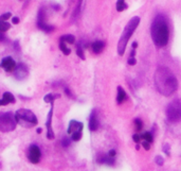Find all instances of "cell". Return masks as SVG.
Instances as JSON below:
<instances>
[{
	"label": "cell",
	"instance_id": "1",
	"mask_svg": "<svg viewBox=\"0 0 181 171\" xmlns=\"http://www.w3.org/2000/svg\"><path fill=\"white\" fill-rule=\"evenodd\" d=\"M155 84L159 93L171 96L178 88V81L168 68L159 67L155 74Z\"/></svg>",
	"mask_w": 181,
	"mask_h": 171
},
{
	"label": "cell",
	"instance_id": "2",
	"mask_svg": "<svg viewBox=\"0 0 181 171\" xmlns=\"http://www.w3.org/2000/svg\"><path fill=\"white\" fill-rule=\"evenodd\" d=\"M150 34L154 44L157 47L166 46L169 39V28L166 17L163 14H158L152 20Z\"/></svg>",
	"mask_w": 181,
	"mask_h": 171
},
{
	"label": "cell",
	"instance_id": "3",
	"mask_svg": "<svg viewBox=\"0 0 181 171\" xmlns=\"http://www.w3.org/2000/svg\"><path fill=\"white\" fill-rule=\"evenodd\" d=\"M140 21H141L140 17L136 16V17L132 18V19L128 21V24L126 25L125 29H124L122 35H121L120 41H119V44H118V53H119V55H123V54H124L126 46L128 44L129 39L132 37V35L134 34V32L138 28V26L140 24Z\"/></svg>",
	"mask_w": 181,
	"mask_h": 171
},
{
	"label": "cell",
	"instance_id": "4",
	"mask_svg": "<svg viewBox=\"0 0 181 171\" xmlns=\"http://www.w3.org/2000/svg\"><path fill=\"white\" fill-rule=\"evenodd\" d=\"M15 118L17 121L18 124H20L21 127L24 128H32L38 123L37 117L35 114L26 109H18L17 112L15 113Z\"/></svg>",
	"mask_w": 181,
	"mask_h": 171
},
{
	"label": "cell",
	"instance_id": "5",
	"mask_svg": "<svg viewBox=\"0 0 181 171\" xmlns=\"http://www.w3.org/2000/svg\"><path fill=\"white\" fill-rule=\"evenodd\" d=\"M16 125H17V121L15 118L14 113L0 112V132H12L16 129Z\"/></svg>",
	"mask_w": 181,
	"mask_h": 171
},
{
	"label": "cell",
	"instance_id": "6",
	"mask_svg": "<svg viewBox=\"0 0 181 171\" xmlns=\"http://www.w3.org/2000/svg\"><path fill=\"white\" fill-rule=\"evenodd\" d=\"M166 116L172 122L181 120V101L175 100L169 103L166 109Z\"/></svg>",
	"mask_w": 181,
	"mask_h": 171
},
{
	"label": "cell",
	"instance_id": "7",
	"mask_svg": "<svg viewBox=\"0 0 181 171\" xmlns=\"http://www.w3.org/2000/svg\"><path fill=\"white\" fill-rule=\"evenodd\" d=\"M46 13H45V10L44 9H40L39 10V12H38V19H37V26L39 29H41L42 31L47 33L52 32L54 28L52 26H49V25L46 22Z\"/></svg>",
	"mask_w": 181,
	"mask_h": 171
},
{
	"label": "cell",
	"instance_id": "8",
	"mask_svg": "<svg viewBox=\"0 0 181 171\" xmlns=\"http://www.w3.org/2000/svg\"><path fill=\"white\" fill-rule=\"evenodd\" d=\"M41 156V152L39 148L36 145H31L29 148V154H28V158L32 164H37L39 162Z\"/></svg>",
	"mask_w": 181,
	"mask_h": 171
},
{
	"label": "cell",
	"instance_id": "9",
	"mask_svg": "<svg viewBox=\"0 0 181 171\" xmlns=\"http://www.w3.org/2000/svg\"><path fill=\"white\" fill-rule=\"evenodd\" d=\"M0 66H1L6 71H8V72H12L15 68H16V62L14 61L13 57L6 56V57H4V59L1 61Z\"/></svg>",
	"mask_w": 181,
	"mask_h": 171
},
{
	"label": "cell",
	"instance_id": "10",
	"mask_svg": "<svg viewBox=\"0 0 181 171\" xmlns=\"http://www.w3.org/2000/svg\"><path fill=\"white\" fill-rule=\"evenodd\" d=\"M52 116H53V103H51V109H50L49 114H48L47 122H46V127H47V137L49 139L54 138V132L52 129Z\"/></svg>",
	"mask_w": 181,
	"mask_h": 171
},
{
	"label": "cell",
	"instance_id": "11",
	"mask_svg": "<svg viewBox=\"0 0 181 171\" xmlns=\"http://www.w3.org/2000/svg\"><path fill=\"white\" fill-rule=\"evenodd\" d=\"M83 129H84L83 122H79V121H76V120H71L69 122V125H68L67 132L69 135H72L73 133L83 132Z\"/></svg>",
	"mask_w": 181,
	"mask_h": 171
},
{
	"label": "cell",
	"instance_id": "12",
	"mask_svg": "<svg viewBox=\"0 0 181 171\" xmlns=\"http://www.w3.org/2000/svg\"><path fill=\"white\" fill-rule=\"evenodd\" d=\"M89 129L90 131H97L99 129V119L95 111H92L90 117H89Z\"/></svg>",
	"mask_w": 181,
	"mask_h": 171
},
{
	"label": "cell",
	"instance_id": "13",
	"mask_svg": "<svg viewBox=\"0 0 181 171\" xmlns=\"http://www.w3.org/2000/svg\"><path fill=\"white\" fill-rule=\"evenodd\" d=\"M16 71H15V77L19 80H22L28 76V69L24 64H19L16 66Z\"/></svg>",
	"mask_w": 181,
	"mask_h": 171
},
{
	"label": "cell",
	"instance_id": "14",
	"mask_svg": "<svg viewBox=\"0 0 181 171\" xmlns=\"http://www.w3.org/2000/svg\"><path fill=\"white\" fill-rule=\"evenodd\" d=\"M15 102V97L11 93H4L3 94V98L1 99V105H6L10 103H14Z\"/></svg>",
	"mask_w": 181,
	"mask_h": 171
},
{
	"label": "cell",
	"instance_id": "15",
	"mask_svg": "<svg viewBox=\"0 0 181 171\" xmlns=\"http://www.w3.org/2000/svg\"><path fill=\"white\" fill-rule=\"evenodd\" d=\"M104 47H105V43L103 41H97L92 43V45H91L92 51L94 53H101L103 51V49H104Z\"/></svg>",
	"mask_w": 181,
	"mask_h": 171
},
{
	"label": "cell",
	"instance_id": "16",
	"mask_svg": "<svg viewBox=\"0 0 181 171\" xmlns=\"http://www.w3.org/2000/svg\"><path fill=\"white\" fill-rule=\"evenodd\" d=\"M99 162L101 164H106V165H109V166H113L114 165V159L113 157H110L107 154V155H101L99 157Z\"/></svg>",
	"mask_w": 181,
	"mask_h": 171
},
{
	"label": "cell",
	"instance_id": "17",
	"mask_svg": "<svg viewBox=\"0 0 181 171\" xmlns=\"http://www.w3.org/2000/svg\"><path fill=\"white\" fill-rule=\"evenodd\" d=\"M126 99V93L125 90L121 87V86H119L118 87V96H117V101L118 103H122V102H124V100Z\"/></svg>",
	"mask_w": 181,
	"mask_h": 171
},
{
	"label": "cell",
	"instance_id": "18",
	"mask_svg": "<svg viewBox=\"0 0 181 171\" xmlns=\"http://www.w3.org/2000/svg\"><path fill=\"white\" fill-rule=\"evenodd\" d=\"M59 97H61V95H58V94H48L45 96L44 101L45 102H47V103H53L54 100Z\"/></svg>",
	"mask_w": 181,
	"mask_h": 171
},
{
	"label": "cell",
	"instance_id": "19",
	"mask_svg": "<svg viewBox=\"0 0 181 171\" xmlns=\"http://www.w3.org/2000/svg\"><path fill=\"white\" fill-rule=\"evenodd\" d=\"M59 41H65L66 44H74V41H75V37H74L73 35H71V34H67V35L61 36Z\"/></svg>",
	"mask_w": 181,
	"mask_h": 171
},
{
	"label": "cell",
	"instance_id": "20",
	"mask_svg": "<svg viewBox=\"0 0 181 171\" xmlns=\"http://www.w3.org/2000/svg\"><path fill=\"white\" fill-rule=\"evenodd\" d=\"M59 49L63 51V53H64L65 55H69V54H70V52H71L70 49L67 47L66 43H65V41H59Z\"/></svg>",
	"mask_w": 181,
	"mask_h": 171
},
{
	"label": "cell",
	"instance_id": "21",
	"mask_svg": "<svg viewBox=\"0 0 181 171\" xmlns=\"http://www.w3.org/2000/svg\"><path fill=\"white\" fill-rule=\"evenodd\" d=\"M127 9V4H126L125 0H118L117 1V10L119 12H122L124 10Z\"/></svg>",
	"mask_w": 181,
	"mask_h": 171
},
{
	"label": "cell",
	"instance_id": "22",
	"mask_svg": "<svg viewBox=\"0 0 181 171\" xmlns=\"http://www.w3.org/2000/svg\"><path fill=\"white\" fill-rule=\"evenodd\" d=\"M10 28H11V25H10L9 22H6V21L0 19V32L4 33L6 31H8Z\"/></svg>",
	"mask_w": 181,
	"mask_h": 171
},
{
	"label": "cell",
	"instance_id": "23",
	"mask_svg": "<svg viewBox=\"0 0 181 171\" xmlns=\"http://www.w3.org/2000/svg\"><path fill=\"white\" fill-rule=\"evenodd\" d=\"M142 138H144L145 139V142H149V144H152V142H154V136H152V134L150 132L144 133L143 135H142Z\"/></svg>",
	"mask_w": 181,
	"mask_h": 171
},
{
	"label": "cell",
	"instance_id": "24",
	"mask_svg": "<svg viewBox=\"0 0 181 171\" xmlns=\"http://www.w3.org/2000/svg\"><path fill=\"white\" fill-rule=\"evenodd\" d=\"M82 132H76V133H73L72 135H71V139H72L73 142H79V140H81V138H82Z\"/></svg>",
	"mask_w": 181,
	"mask_h": 171
},
{
	"label": "cell",
	"instance_id": "25",
	"mask_svg": "<svg viewBox=\"0 0 181 171\" xmlns=\"http://www.w3.org/2000/svg\"><path fill=\"white\" fill-rule=\"evenodd\" d=\"M76 54L79 56V59L85 60V54H84V50L81 45H77V48H76Z\"/></svg>",
	"mask_w": 181,
	"mask_h": 171
},
{
	"label": "cell",
	"instance_id": "26",
	"mask_svg": "<svg viewBox=\"0 0 181 171\" xmlns=\"http://www.w3.org/2000/svg\"><path fill=\"white\" fill-rule=\"evenodd\" d=\"M134 127H136V130L137 131H141L142 128H143V123L140 119H134Z\"/></svg>",
	"mask_w": 181,
	"mask_h": 171
},
{
	"label": "cell",
	"instance_id": "27",
	"mask_svg": "<svg viewBox=\"0 0 181 171\" xmlns=\"http://www.w3.org/2000/svg\"><path fill=\"white\" fill-rule=\"evenodd\" d=\"M9 18H12V14H11L10 12H6L0 16V19H1V20H4V21H6Z\"/></svg>",
	"mask_w": 181,
	"mask_h": 171
},
{
	"label": "cell",
	"instance_id": "28",
	"mask_svg": "<svg viewBox=\"0 0 181 171\" xmlns=\"http://www.w3.org/2000/svg\"><path fill=\"white\" fill-rule=\"evenodd\" d=\"M71 140L72 139H70V138H68V137H65L64 139H63V146L64 147H68V146H70V142H71Z\"/></svg>",
	"mask_w": 181,
	"mask_h": 171
},
{
	"label": "cell",
	"instance_id": "29",
	"mask_svg": "<svg viewBox=\"0 0 181 171\" xmlns=\"http://www.w3.org/2000/svg\"><path fill=\"white\" fill-rule=\"evenodd\" d=\"M132 139H134V142H137V144H139V142H141V139H142V136L139 135V134H134V136H132Z\"/></svg>",
	"mask_w": 181,
	"mask_h": 171
},
{
	"label": "cell",
	"instance_id": "30",
	"mask_svg": "<svg viewBox=\"0 0 181 171\" xmlns=\"http://www.w3.org/2000/svg\"><path fill=\"white\" fill-rule=\"evenodd\" d=\"M155 160H156V163H157V164H158V165H159V166H162V165H163V163H164V159L162 158V157H161L160 155H158V156H156V159H155Z\"/></svg>",
	"mask_w": 181,
	"mask_h": 171
},
{
	"label": "cell",
	"instance_id": "31",
	"mask_svg": "<svg viewBox=\"0 0 181 171\" xmlns=\"http://www.w3.org/2000/svg\"><path fill=\"white\" fill-rule=\"evenodd\" d=\"M128 64L129 65H136L137 64V60H136V57H132V56H129V59H128Z\"/></svg>",
	"mask_w": 181,
	"mask_h": 171
},
{
	"label": "cell",
	"instance_id": "32",
	"mask_svg": "<svg viewBox=\"0 0 181 171\" xmlns=\"http://www.w3.org/2000/svg\"><path fill=\"white\" fill-rule=\"evenodd\" d=\"M143 147H144L145 150H149V149H150V144L147 142H143Z\"/></svg>",
	"mask_w": 181,
	"mask_h": 171
},
{
	"label": "cell",
	"instance_id": "33",
	"mask_svg": "<svg viewBox=\"0 0 181 171\" xmlns=\"http://www.w3.org/2000/svg\"><path fill=\"white\" fill-rule=\"evenodd\" d=\"M12 21L14 25H17L18 22H19V18L16 17V16H15V17H12Z\"/></svg>",
	"mask_w": 181,
	"mask_h": 171
},
{
	"label": "cell",
	"instance_id": "34",
	"mask_svg": "<svg viewBox=\"0 0 181 171\" xmlns=\"http://www.w3.org/2000/svg\"><path fill=\"white\" fill-rule=\"evenodd\" d=\"M108 155L110 157H114V156H116V151H114V150H110L108 152Z\"/></svg>",
	"mask_w": 181,
	"mask_h": 171
},
{
	"label": "cell",
	"instance_id": "35",
	"mask_svg": "<svg viewBox=\"0 0 181 171\" xmlns=\"http://www.w3.org/2000/svg\"><path fill=\"white\" fill-rule=\"evenodd\" d=\"M132 46V49H136V48L138 47V43H137V41H134Z\"/></svg>",
	"mask_w": 181,
	"mask_h": 171
},
{
	"label": "cell",
	"instance_id": "36",
	"mask_svg": "<svg viewBox=\"0 0 181 171\" xmlns=\"http://www.w3.org/2000/svg\"><path fill=\"white\" fill-rule=\"evenodd\" d=\"M3 39H4V35L2 32H0V41H3Z\"/></svg>",
	"mask_w": 181,
	"mask_h": 171
},
{
	"label": "cell",
	"instance_id": "37",
	"mask_svg": "<svg viewBox=\"0 0 181 171\" xmlns=\"http://www.w3.org/2000/svg\"><path fill=\"white\" fill-rule=\"evenodd\" d=\"M41 132H42V129H37V133H38V134H40Z\"/></svg>",
	"mask_w": 181,
	"mask_h": 171
}]
</instances>
